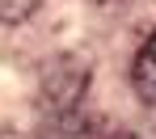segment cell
I'll return each mask as SVG.
<instances>
[{"mask_svg": "<svg viewBox=\"0 0 156 139\" xmlns=\"http://www.w3.org/2000/svg\"><path fill=\"white\" fill-rule=\"evenodd\" d=\"M42 0H0V21L4 26H17V21H30L38 13Z\"/></svg>", "mask_w": 156, "mask_h": 139, "instance_id": "cell-2", "label": "cell"}, {"mask_svg": "<svg viewBox=\"0 0 156 139\" xmlns=\"http://www.w3.org/2000/svg\"><path fill=\"white\" fill-rule=\"evenodd\" d=\"M131 80H135V93H139L144 101H152V106H156V34L139 47L135 68H131Z\"/></svg>", "mask_w": 156, "mask_h": 139, "instance_id": "cell-1", "label": "cell"}, {"mask_svg": "<svg viewBox=\"0 0 156 139\" xmlns=\"http://www.w3.org/2000/svg\"><path fill=\"white\" fill-rule=\"evenodd\" d=\"M97 139H139V135H131V131H110V135H97Z\"/></svg>", "mask_w": 156, "mask_h": 139, "instance_id": "cell-3", "label": "cell"}]
</instances>
